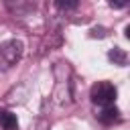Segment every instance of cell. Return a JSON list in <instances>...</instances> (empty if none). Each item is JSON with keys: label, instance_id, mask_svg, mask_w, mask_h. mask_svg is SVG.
<instances>
[{"label": "cell", "instance_id": "obj_1", "mask_svg": "<svg viewBox=\"0 0 130 130\" xmlns=\"http://www.w3.org/2000/svg\"><path fill=\"white\" fill-rule=\"evenodd\" d=\"M118 98V89L114 83L110 81H98L89 87V100L95 108H104V106H114Z\"/></svg>", "mask_w": 130, "mask_h": 130}, {"label": "cell", "instance_id": "obj_2", "mask_svg": "<svg viewBox=\"0 0 130 130\" xmlns=\"http://www.w3.org/2000/svg\"><path fill=\"white\" fill-rule=\"evenodd\" d=\"M22 51H24V47L18 39H8V41L0 43V69L2 71L12 69L20 61Z\"/></svg>", "mask_w": 130, "mask_h": 130}, {"label": "cell", "instance_id": "obj_3", "mask_svg": "<svg viewBox=\"0 0 130 130\" xmlns=\"http://www.w3.org/2000/svg\"><path fill=\"white\" fill-rule=\"evenodd\" d=\"M95 118L102 122V124H112V122H118L120 120V110L114 106H104V108H95Z\"/></svg>", "mask_w": 130, "mask_h": 130}, {"label": "cell", "instance_id": "obj_4", "mask_svg": "<svg viewBox=\"0 0 130 130\" xmlns=\"http://www.w3.org/2000/svg\"><path fill=\"white\" fill-rule=\"evenodd\" d=\"M0 128L2 130H18V118H16V114L0 110Z\"/></svg>", "mask_w": 130, "mask_h": 130}, {"label": "cell", "instance_id": "obj_5", "mask_svg": "<svg viewBox=\"0 0 130 130\" xmlns=\"http://www.w3.org/2000/svg\"><path fill=\"white\" fill-rule=\"evenodd\" d=\"M108 59H110L114 65L124 67V65L128 63V53H126L124 49H120V47H114V49H110V51H108Z\"/></svg>", "mask_w": 130, "mask_h": 130}, {"label": "cell", "instance_id": "obj_6", "mask_svg": "<svg viewBox=\"0 0 130 130\" xmlns=\"http://www.w3.org/2000/svg\"><path fill=\"white\" fill-rule=\"evenodd\" d=\"M55 6H57V8H61V10H73V8H77V6H79V2H77V0H65V2H61V0H59V2H55Z\"/></svg>", "mask_w": 130, "mask_h": 130}, {"label": "cell", "instance_id": "obj_7", "mask_svg": "<svg viewBox=\"0 0 130 130\" xmlns=\"http://www.w3.org/2000/svg\"><path fill=\"white\" fill-rule=\"evenodd\" d=\"M89 37H93V39L100 37V39H102V37H106V28H104V26H95V28H91V35H89Z\"/></svg>", "mask_w": 130, "mask_h": 130}, {"label": "cell", "instance_id": "obj_8", "mask_svg": "<svg viewBox=\"0 0 130 130\" xmlns=\"http://www.w3.org/2000/svg\"><path fill=\"white\" fill-rule=\"evenodd\" d=\"M110 6L112 8H124V6H128L126 2H110Z\"/></svg>", "mask_w": 130, "mask_h": 130}]
</instances>
